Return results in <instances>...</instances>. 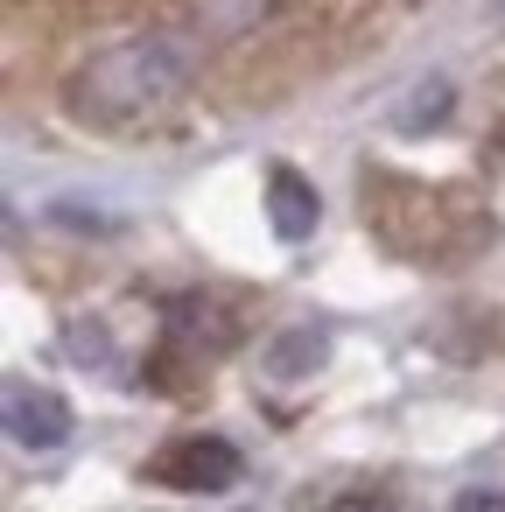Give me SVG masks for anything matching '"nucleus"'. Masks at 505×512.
Here are the masks:
<instances>
[{
	"instance_id": "obj_3",
	"label": "nucleus",
	"mask_w": 505,
	"mask_h": 512,
	"mask_svg": "<svg viewBox=\"0 0 505 512\" xmlns=\"http://www.w3.org/2000/svg\"><path fill=\"white\" fill-rule=\"evenodd\" d=\"M8 435H15L22 449H64V442H71V400L50 393V386L15 379V386H8Z\"/></svg>"
},
{
	"instance_id": "obj_8",
	"label": "nucleus",
	"mask_w": 505,
	"mask_h": 512,
	"mask_svg": "<svg viewBox=\"0 0 505 512\" xmlns=\"http://www.w3.org/2000/svg\"><path fill=\"white\" fill-rule=\"evenodd\" d=\"M71 358H78V365H106V358H113L106 330H99V323H71Z\"/></svg>"
},
{
	"instance_id": "obj_9",
	"label": "nucleus",
	"mask_w": 505,
	"mask_h": 512,
	"mask_svg": "<svg viewBox=\"0 0 505 512\" xmlns=\"http://www.w3.org/2000/svg\"><path fill=\"white\" fill-rule=\"evenodd\" d=\"M456 512H505V491H463Z\"/></svg>"
},
{
	"instance_id": "obj_10",
	"label": "nucleus",
	"mask_w": 505,
	"mask_h": 512,
	"mask_svg": "<svg viewBox=\"0 0 505 512\" xmlns=\"http://www.w3.org/2000/svg\"><path fill=\"white\" fill-rule=\"evenodd\" d=\"M491 22H498V29H505V0H498V8H491Z\"/></svg>"
},
{
	"instance_id": "obj_7",
	"label": "nucleus",
	"mask_w": 505,
	"mask_h": 512,
	"mask_svg": "<svg viewBox=\"0 0 505 512\" xmlns=\"http://www.w3.org/2000/svg\"><path fill=\"white\" fill-rule=\"evenodd\" d=\"M435 120H449V85H442V78L414 85V99H407V113H400V134H421V127H435Z\"/></svg>"
},
{
	"instance_id": "obj_4",
	"label": "nucleus",
	"mask_w": 505,
	"mask_h": 512,
	"mask_svg": "<svg viewBox=\"0 0 505 512\" xmlns=\"http://www.w3.org/2000/svg\"><path fill=\"white\" fill-rule=\"evenodd\" d=\"M316 218H323V197H316V183L302 176V169H274L267 176V225H274V239H309L316 232Z\"/></svg>"
},
{
	"instance_id": "obj_6",
	"label": "nucleus",
	"mask_w": 505,
	"mask_h": 512,
	"mask_svg": "<svg viewBox=\"0 0 505 512\" xmlns=\"http://www.w3.org/2000/svg\"><path fill=\"white\" fill-rule=\"evenodd\" d=\"M330 358V337L323 330H288L281 344H267V372L274 379H302V372H316Z\"/></svg>"
},
{
	"instance_id": "obj_2",
	"label": "nucleus",
	"mask_w": 505,
	"mask_h": 512,
	"mask_svg": "<svg viewBox=\"0 0 505 512\" xmlns=\"http://www.w3.org/2000/svg\"><path fill=\"white\" fill-rule=\"evenodd\" d=\"M239 449L225 442V435H176L155 463H148V477L155 484H169V491H232L239 484Z\"/></svg>"
},
{
	"instance_id": "obj_5",
	"label": "nucleus",
	"mask_w": 505,
	"mask_h": 512,
	"mask_svg": "<svg viewBox=\"0 0 505 512\" xmlns=\"http://www.w3.org/2000/svg\"><path fill=\"white\" fill-rule=\"evenodd\" d=\"M288 512H400V505L379 484H309Z\"/></svg>"
},
{
	"instance_id": "obj_1",
	"label": "nucleus",
	"mask_w": 505,
	"mask_h": 512,
	"mask_svg": "<svg viewBox=\"0 0 505 512\" xmlns=\"http://www.w3.org/2000/svg\"><path fill=\"white\" fill-rule=\"evenodd\" d=\"M190 71H197V50L183 36H127L64 85V106L85 127H134V120L162 113L190 85Z\"/></svg>"
}]
</instances>
